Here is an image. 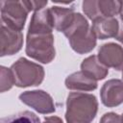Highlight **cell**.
I'll return each mask as SVG.
<instances>
[{"label":"cell","instance_id":"ffe728a7","mask_svg":"<svg viewBox=\"0 0 123 123\" xmlns=\"http://www.w3.org/2000/svg\"><path fill=\"white\" fill-rule=\"evenodd\" d=\"M43 123H63V122L58 116H47L44 118Z\"/></svg>","mask_w":123,"mask_h":123},{"label":"cell","instance_id":"e0dca14e","mask_svg":"<svg viewBox=\"0 0 123 123\" xmlns=\"http://www.w3.org/2000/svg\"><path fill=\"white\" fill-rule=\"evenodd\" d=\"M23 3L29 12L31 11L37 12L44 9L48 2L47 1H23Z\"/></svg>","mask_w":123,"mask_h":123},{"label":"cell","instance_id":"ac0fdd59","mask_svg":"<svg viewBox=\"0 0 123 123\" xmlns=\"http://www.w3.org/2000/svg\"><path fill=\"white\" fill-rule=\"evenodd\" d=\"M100 123H123V121H122V117L117 113L108 112L101 117Z\"/></svg>","mask_w":123,"mask_h":123},{"label":"cell","instance_id":"5bb4252c","mask_svg":"<svg viewBox=\"0 0 123 123\" xmlns=\"http://www.w3.org/2000/svg\"><path fill=\"white\" fill-rule=\"evenodd\" d=\"M121 1H96L97 18L100 17H114L120 13Z\"/></svg>","mask_w":123,"mask_h":123},{"label":"cell","instance_id":"8fae6325","mask_svg":"<svg viewBox=\"0 0 123 123\" xmlns=\"http://www.w3.org/2000/svg\"><path fill=\"white\" fill-rule=\"evenodd\" d=\"M65 86L71 90L92 91L97 88V81L81 70L70 74L65 79Z\"/></svg>","mask_w":123,"mask_h":123},{"label":"cell","instance_id":"2e32d148","mask_svg":"<svg viewBox=\"0 0 123 123\" xmlns=\"http://www.w3.org/2000/svg\"><path fill=\"white\" fill-rule=\"evenodd\" d=\"M1 84H0V91L5 92L12 87L14 84V77L11 70V68H7L5 66H1Z\"/></svg>","mask_w":123,"mask_h":123},{"label":"cell","instance_id":"7c38bea8","mask_svg":"<svg viewBox=\"0 0 123 123\" xmlns=\"http://www.w3.org/2000/svg\"><path fill=\"white\" fill-rule=\"evenodd\" d=\"M53 27L59 32H64L69 24L72 22L75 12L73 8H63L59 6H54L49 9Z\"/></svg>","mask_w":123,"mask_h":123},{"label":"cell","instance_id":"52a82bcc","mask_svg":"<svg viewBox=\"0 0 123 123\" xmlns=\"http://www.w3.org/2000/svg\"><path fill=\"white\" fill-rule=\"evenodd\" d=\"M23 44V35L17 31L6 26L1 22L0 26V56H12L17 53Z\"/></svg>","mask_w":123,"mask_h":123},{"label":"cell","instance_id":"ba28073f","mask_svg":"<svg viewBox=\"0 0 123 123\" xmlns=\"http://www.w3.org/2000/svg\"><path fill=\"white\" fill-rule=\"evenodd\" d=\"M97 58L108 68L123 70V47L119 44L113 42L103 44L98 50Z\"/></svg>","mask_w":123,"mask_h":123},{"label":"cell","instance_id":"d6986e66","mask_svg":"<svg viewBox=\"0 0 123 123\" xmlns=\"http://www.w3.org/2000/svg\"><path fill=\"white\" fill-rule=\"evenodd\" d=\"M118 22H119V30H118V33H117V36L115 37V38L119 42L123 43V17L122 16H119Z\"/></svg>","mask_w":123,"mask_h":123},{"label":"cell","instance_id":"5b68a950","mask_svg":"<svg viewBox=\"0 0 123 123\" xmlns=\"http://www.w3.org/2000/svg\"><path fill=\"white\" fill-rule=\"evenodd\" d=\"M1 22L6 26L21 31L24 27L29 11L23 1H1Z\"/></svg>","mask_w":123,"mask_h":123},{"label":"cell","instance_id":"6da1fadb","mask_svg":"<svg viewBox=\"0 0 123 123\" xmlns=\"http://www.w3.org/2000/svg\"><path fill=\"white\" fill-rule=\"evenodd\" d=\"M98 111V101L92 94L71 92L66 99V123H91Z\"/></svg>","mask_w":123,"mask_h":123},{"label":"cell","instance_id":"3957f363","mask_svg":"<svg viewBox=\"0 0 123 123\" xmlns=\"http://www.w3.org/2000/svg\"><path fill=\"white\" fill-rule=\"evenodd\" d=\"M26 54L30 58L49 63L55 58L54 36L52 32H30L27 33Z\"/></svg>","mask_w":123,"mask_h":123},{"label":"cell","instance_id":"7a4b0ae2","mask_svg":"<svg viewBox=\"0 0 123 123\" xmlns=\"http://www.w3.org/2000/svg\"><path fill=\"white\" fill-rule=\"evenodd\" d=\"M71 48L78 54H86L96 46V36L89 27L86 18L76 12L72 22L63 32Z\"/></svg>","mask_w":123,"mask_h":123},{"label":"cell","instance_id":"9c48e42d","mask_svg":"<svg viewBox=\"0 0 123 123\" xmlns=\"http://www.w3.org/2000/svg\"><path fill=\"white\" fill-rule=\"evenodd\" d=\"M103 105L109 108L117 107L123 103V82L118 79L107 81L100 90Z\"/></svg>","mask_w":123,"mask_h":123},{"label":"cell","instance_id":"9a60e30c","mask_svg":"<svg viewBox=\"0 0 123 123\" xmlns=\"http://www.w3.org/2000/svg\"><path fill=\"white\" fill-rule=\"evenodd\" d=\"M0 123H40V120L36 113L24 111L2 117Z\"/></svg>","mask_w":123,"mask_h":123},{"label":"cell","instance_id":"4fadbf2b","mask_svg":"<svg viewBox=\"0 0 123 123\" xmlns=\"http://www.w3.org/2000/svg\"><path fill=\"white\" fill-rule=\"evenodd\" d=\"M81 69L83 72L86 73L96 81L105 79L109 73L108 67L103 65L95 55L89 56L85 59L81 64Z\"/></svg>","mask_w":123,"mask_h":123},{"label":"cell","instance_id":"277c9868","mask_svg":"<svg viewBox=\"0 0 123 123\" xmlns=\"http://www.w3.org/2000/svg\"><path fill=\"white\" fill-rule=\"evenodd\" d=\"M11 70L14 77V84L18 87L38 86L44 79L43 67L25 58H20L12 63Z\"/></svg>","mask_w":123,"mask_h":123},{"label":"cell","instance_id":"44dd1931","mask_svg":"<svg viewBox=\"0 0 123 123\" xmlns=\"http://www.w3.org/2000/svg\"><path fill=\"white\" fill-rule=\"evenodd\" d=\"M119 16H122V17H123V1H121V8H120V13H119Z\"/></svg>","mask_w":123,"mask_h":123},{"label":"cell","instance_id":"8992f818","mask_svg":"<svg viewBox=\"0 0 123 123\" xmlns=\"http://www.w3.org/2000/svg\"><path fill=\"white\" fill-rule=\"evenodd\" d=\"M19 99L22 103L42 114L52 113L56 111L51 95L44 90L25 91L19 95Z\"/></svg>","mask_w":123,"mask_h":123},{"label":"cell","instance_id":"603a6c76","mask_svg":"<svg viewBox=\"0 0 123 123\" xmlns=\"http://www.w3.org/2000/svg\"><path fill=\"white\" fill-rule=\"evenodd\" d=\"M122 79H123V72H122Z\"/></svg>","mask_w":123,"mask_h":123},{"label":"cell","instance_id":"30bf717a","mask_svg":"<svg viewBox=\"0 0 123 123\" xmlns=\"http://www.w3.org/2000/svg\"><path fill=\"white\" fill-rule=\"evenodd\" d=\"M91 30L100 39L115 37L119 30V22L115 17H100L92 21Z\"/></svg>","mask_w":123,"mask_h":123},{"label":"cell","instance_id":"7402d4cb","mask_svg":"<svg viewBox=\"0 0 123 123\" xmlns=\"http://www.w3.org/2000/svg\"><path fill=\"white\" fill-rule=\"evenodd\" d=\"M121 117H122V121H123V114H122V116H121Z\"/></svg>","mask_w":123,"mask_h":123}]
</instances>
